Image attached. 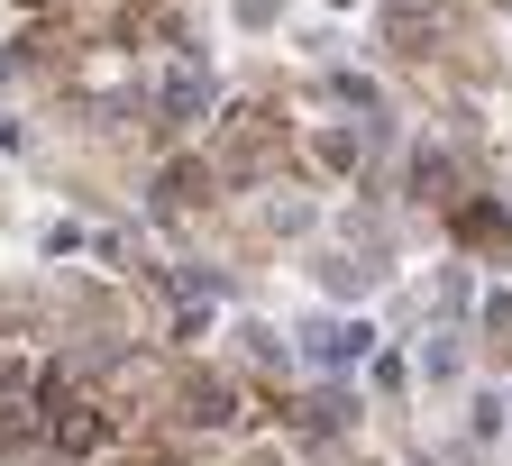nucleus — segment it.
<instances>
[{
    "label": "nucleus",
    "instance_id": "3",
    "mask_svg": "<svg viewBox=\"0 0 512 466\" xmlns=\"http://www.w3.org/2000/svg\"><path fill=\"white\" fill-rule=\"evenodd\" d=\"M375 275H384L375 256H330V265H320V284H330L339 302H366V293H375Z\"/></svg>",
    "mask_w": 512,
    "mask_h": 466
},
{
    "label": "nucleus",
    "instance_id": "6",
    "mask_svg": "<svg viewBox=\"0 0 512 466\" xmlns=\"http://www.w3.org/2000/svg\"><path fill=\"white\" fill-rule=\"evenodd\" d=\"M421 375H430V384H439V375H458V348H448V339H430V348H421Z\"/></svg>",
    "mask_w": 512,
    "mask_h": 466
},
{
    "label": "nucleus",
    "instance_id": "4",
    "mask_svg": "<svg viewBox=\"0 0 512 466\" xmlns=\"http://www.w3.org/2000/svg\"><path fill=\"white\" fill-rule=\"evenodd\" d=\"M320 165H366V128H330V138H320Z\"/></svg>",
    "mask_w": 512,
    "mask_h": 466
},
{
    "label": "nucleus",
    "instance_id": "5",
    "mask_svg": "<svg viewBox=\"0 0 512 466\" xmlns=\"http://www.w3.org/2000/svg\"><path fill=\"white\" fill-rule=\"evenodd\" d=\"M448 183H458V165H448V156H421V192H430V202H448Z\"/></svg>",
    "mask_w": 512,
    "mask_h": 466
},
{
    "label": "nucleus",
    "instance_id": "1",
    "mask_svg": "<svg viewBox=\"0 0 512 466\" xmlns=\"http://www.w3.org/2000/svg\"><path fill=\"white\" fill-rule=\"evenodd\" d=\"M302 348H311L320 366H366V357H375V329H366V320H311Z\"/></svg>",
    "mask_w": 512,
    "mask_h": 466
},
{
    "label": "nucleus",
    "instance_id": "2",
    "mask_svg": "<svg viewBox=\"0 0 512 466\" xmlns=\"http://www.w3.org/2000/svg\"><path fill=\"white\" fill-rule=\"evenodd\" d=\"M202 110H211V55L183 46L174 74H165V119H202Z\"/></svg>",
    "mask_w": 512,
    "mask_h": 466
},
{
    "label": "nucleus",
    "instance_id": "7",
    "mask_svg": "<svg viewBox=\"0 0 512 466\" xmlns=\"http://www.w3.org/2000/svg\"><path fill=\"white\" fill-rule=\"evenodd\" d=\"M275 19V0H238V28H266Z\"/></svg>",
    "mask_w": 512,
    "mask_h": 466
}]
</instances>
